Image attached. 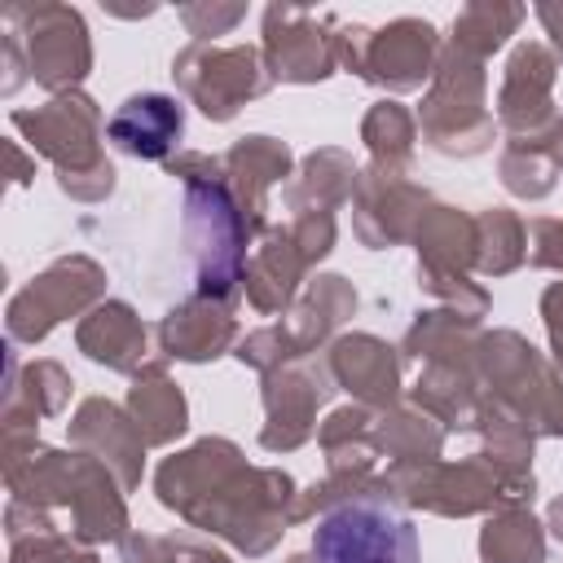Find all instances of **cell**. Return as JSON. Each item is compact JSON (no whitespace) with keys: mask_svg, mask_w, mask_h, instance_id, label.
<instances>
[{"mask_svg":"<svg viewBox=\"0 0 563 563\" xmlns=\"http://www.w3.org/2000/svg\"><path fill=\"white\" fill-rule=\"evenodd\" d=\"M180 106L163 92H141L123 101L110 119V141L136 158H163L180 136Z\"/></svg>","mask_w":563,"mask_h":563,"instance_id":"2","label":"cell"},{"mask_svg":"<svg viewBox=\"0 0 563 563\" xmlns=\"http://www.w3.org/2000/svg\"><path fill=\"white\" fill-rule=\"evenodd\" d=\"M312 563H422L413 523L383 501L334 506L312 532Z\"/></svg>","mask_w":563,"mask_h":563,"instance_id":"1","label":"cell"}]
</instances>
